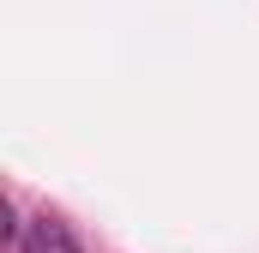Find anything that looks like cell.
Listing matches in <instances>:
<instances>
[{
    "label": "cell",
    "instance_id": "6da1fadb",
    "mask_svg": "<svg viewBox=\"0 0 259 253\" xmlns=\"http://www.w3.org/2000/svg\"><path fill=\"white\" fill-rule=\"evenodd\" d=\"M18 253H78V235L66 229L61 217H30V229L18 235Z\"/></svg>",
    "mask_w": 259,
    "mask_h": 253
}]
</instances>
